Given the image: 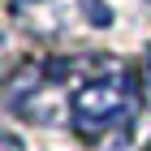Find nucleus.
<instances>
[{
	"label": "nucleus",
	"mask_w": 151,
	"mask_h": 151,
	"mask_svg": "<svg viewBox=\"0 0 151 151\" xmlns=\"http://www.w3.org/2000/svg\"><path fill=\"white\" fill-rule=\"evenodd\" d=\"M129 104H134V82H129L125 65L116 60H95L91 69H82L69 86V125L78 129V138H99L116 121H125Z\"/></svg>",
	"instance_id": "1"
},
{
	"label": "nucleus",
	"mask_w": 151,
	"mask_h": 151,
	"mask_svg": "<svg viewBox=\"0 0 151 151\" xmlns=\"http://www.w3.org/2000/svg\"><path fill=\"white\" fill-rule=\"evenodd\" d=\"M13 13L35 35H56L60 22H65V9H60L56 0H13Z\"/></svg>",
	"instance_id": "2"
},
{
	"label": "nucleus",
	"mask_w": 151,
	"mask_h": 151,
	"mask_svg": "<svg viewBox=\"0 0 151 151\" xmlns=\"http://www.w3.org/2000/svg\"><path fill=\"white\" fill-rule=\"evenodd\" d=\"M0 151H22V142H17V138H13V134H9V138L0 142Z\"/></svg>",
	"instance_id": "3"
},
{
	"label": "nucleus",
	"mask_w": 151,
	"mask_h": 151,
	"mask_svg": "<svg viewBox=\"0 0 151 151\" xmlns=\"http://www.w3.org/2000/svg\"><path fill=\"white\" fill-rule=\"evenodd\" d=\"M147 65H151V52H147Z\"/></svg>",
	"instance_id": "4"
},
{
	"label": "nucleus",
	"mask_w": 151,
	"mask_h": 151,
	"mask_svg": "<svg viewBox=\"0 0 151 151\" xmlns=\"http://www.w3.org/2000/svg\"><path fill=\"white\" fill-rule=\"evenodd\" d=\"M147 151H151V147H147Z\"/></svg>",
	"instance_id": "5"
}]
</instances>
